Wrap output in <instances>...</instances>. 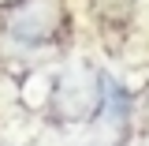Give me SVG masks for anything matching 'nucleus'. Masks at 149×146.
<instances>
[{"label": "nucleus", "mask_w": 149, "mask_h": 146, "mask_svg": "<svg viewBox=\"0 0 149 146\" xmlns=\"http://www.w3.org/2000/svg\"><path fill=\"white\" fill-rule=\"evenodd\" d=\"M52 105L56 120L63 124H93L101 120L104 105V71H93L90 64H71L52 79Z\"/></svg>", "instance_id": "f257e3e1"}, {"label": "nucleus", "mask_w": 149, "mask_h": 146, "mask_svg": "<svg viewBox=\"0 0 149 146\" xmlns=\"http://www.w3.org/2000/svg\"><path fill=\"white\" fill-rule=\"evenodd\" d=\"M67 23L63 0H22L4 19V37L22 49H49L67 34Z\"/></svg>", "instance_id": "f03ea898"}, {"label": "nucleus", "mask_w": 149, "mask_h": 146, "mask_svg": "<svg viewBox=\"0 0 149 146\" xmlns=\"http://www.w3.org/2000/svg\"><path fill=\"white\" fill-rule=\"evenodd\" d=\"M130 116V94L127 86L119 83V79H112V75H104V105H101V120H108V124H127Z\"/></svg>", "instance_id": "7ed1b4c3"}, {"label": "nucleus", "mask_w": 149, "mask_h": 146, "mask_svg": "<svg viewBox=\"0 0 149 146\" xmlns=\"http://www.w3.org/2000/svg\"><path fill=\"white\" fill-rule=\"evenodd\" d=\"M22 0H0V11H11V8H19Z\"/></svg>", "instance_id": "20e7f679"}]
</instances>
